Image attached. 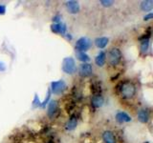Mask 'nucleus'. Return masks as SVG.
<instances>
[{"mask_svg": "<svg viewBox=\"0 0 153 143\" xmlns=\"http://www.w3.org/2000/svg\"><path fill=\"white\" fill-rule=\"evenodd\" d=\"M121 94L123 98H132L136 94V87L132 82L126 81L122 83L121 86Z\"/></svg>", "mask_w": 153, "mask_h": 143, "instance_id": "f257e3e1", "label": "nucleus"}, {"mask_svg": "<svg viewBox=\"0 0 153 143\" xmlns=\"http://www.w3.org/2000/svg\"><path fill=\"white\" fill-rule=\"evenodd\" d=\"M62 71L67 74H73L76 71V62L73 57H66L62 61Z\"/></svg>", "mask_w": 153, "mask_h": 143, "instance_id": "f03ea898", "label": "nucleus"}, {"mask_svg": "<svg viewBox=\"0 0 153 143\" xmlns=\"http://www.w3.org/2000/svg\"><path fill=\"white\" fill-rule=\"evenodd\" d=\"M122 59V52L118 48H112L108 52V63L111 66H116Z\"/></svg>", "mask_w": 153, "mask_h": 143, "instance_id": "7ed1b4c3", "label": "nucleus"}, {"mask_svg": "<svg viewBox=\"0 0 153 143\" xmlns=\"http://www.w3.org/2000/svg\"><path fill=\"white\" fill-rule=\"evenodd\" d=\"M91 46H92V41H91L88 37H80L79 38L76 42V50H78V52H86L88 51Z\"/></svg>", "mask_w": 153, "mask_h": 143, "instance_id": "20e7f679", "label": "nucleus"}, {"mask_svg": "<svg viewBox=\"0 0 153 143\" xmlns=\"http://www.w3.org/2000/svg\"><path fill=\"white\" fill-rule=\"evenodd\" d=\"M67 88V85L65 83L64 80L59 79L57 81H53L51 83V93L55 94H60L64 92Z\"/></svg>", "mask_w": 153, "mask_h": 143, "instance_id": "39448f33", "label": "nucleus"}, {"mask_svg": "<svg viewBox=\"0 0 153 143\" xmlns=\"http://www.w3.org/2000/svg\"><path fill=\"white\" fill-rule=\"evenodd\" d=\"M93 73V68L92 65L89 63H82L79 67V74L82 77H87L90 76Z\"/></svg>", "mask_w": 153, "mask_h": 143, "instance_id": "423d86ee", "label": "nucleus"}, {"mask_svg": "<svg viewBox=\"0 0 153 143\" xmlns=\"http://www.w3.org/2000/svg\"><path fill=\"white\" fill-rule=\"evenodd\" d=\"M66 8L68 10V12L72 14H76L79 12L80 7L78 1H74V0H71V1H67L66 2Z\"/></svg>", "mask_w": 153, "mask_h": 143, "instance_id": "0eeeda50", "label": "nucleus"}, {"mask_svg": "<svg viewBox=\"0 0 153 143\" xmlns=\"http://www.w3.org/2000/svg\"><path fill=\"white\" fill-rule=\"evenodd\" d=\"M51 30L55 33H59V35H65L66 33V25L64 23H57V24H52Z\"/></svg>", "mask_w": 153, "mask_h": 143, "instance_id": "6e6552de", "label": "nucleus"}, {"mask_svg": "<svg viewBox=\"0 0 153 143\" xmlns=\"http://www.w3.org/2000/svg\"><path fill=\"white\" fill-rule=\"evenodd\" d=\"M91 103H92L94 107L100 108L103 105L104 98L102 97V95H100V94H95L92 97V98H91Z\"/></svg>", "mask_w": 153, "mask_h": 143, "instance_id": "1a4fd4ad", "label": "nucleus"}, {"mask_svg": "<svg viewBox=\"0 0 153 143\" xmlns=\"http://www.w3.org/2000/svg\"><path fill=\"white\" fill-rule=\"evenodd\" d=\"M57 112V102L56 100H51L49 103V106H48V111L47 114L49 117H54L56 116V114Z\"/></svg>", "mask_w": 153, "mask_h": 143, "instance_id": "9d476101", "label": "nucleus"}, {"mask_svg": "<svg viewBox=\"0 0 153 143\" xmlns=\"http://www.w3.org/2000/svg\"><path fill=\"white\" fill-rule=\"evenodd\" d=\"M138 119L142 123H146L149 119V113L146 109H141L138 112Z\"/></svg>", "mask_w": 153, "mask_h": 143, "instance_id": "9b49d317", "label": "nucleus"}, {"mask_svg": "<svg viewBox=\"0 0 153 143\" xmlns=\"http://www.w3.org/2000/svg\"><path fill=\"white\" fill-rule=\"evenodd\" d=\"M116 120L120 123H123V122H130L132 120L131 116L127 114L124 112H119L116 114Z\"/></svg>", "mask_w": 153, "mask_h": 143, "instance_id": "f8f14e48", "label": "nucleus"}, {"mask_svg": "<svg viewBox=\"0 0 153 143\" xmlns=\"http://www.w3.org/2000/svg\"><path fill=\"white\" fill-rule=\"evenodd\" d=\"M102 139L104 143H116V137L114 133L110 131H105L102 133Z\"/></svg>", "mask_w": 153, "mask_h": 143, "instance_id": "ddd939ff", "label": "nucleus"}, {"mask_svg": "<svg viewBox=\"0 0 153 143\" xmlns=\"http://www.w3.org/2000/svg\"><path fill=\"white\" fill-rule=\"evenodd\" d=\"M76 124H78V118H76V116H72L69 118V120L67 121L65 125V129L67 131H72L76 127Z\"/></svg>", "mask_w": 153, "mask_h": 143, "instance_id": "4468645a", "label": "nucleus"}, {"mask_svg": "<svg viewBox=\"0 0 153 143\" xmlns=\"http://www.w3.org/2000/svg\"><path fill=\"white\" fill-rule=\"evenodd\" d=\"M105 60H106V55L104 52H100L98 55L95 58V63L97 64L99 67H102L105 64Z\"/></svg>", "mask_w": 153, "mask_h": 143, "instance_id": "2eb2a0df", "label": "nucleus"}, {"mask_svg": "<svg viewBox=\"0 0 153 143\" xmlns=\"http://www.w3.org/2000/svg\"><path fill=\"white\" fill-rule=\"evenodd\" d=\"M109 39L107 37H98L95 39V45L97 46L99 49H103L107 46Z\"/></svg>", "mask_w": 153, "mask_h": 143, "instance_id": "dca6fc26", "label": "nucleus"}, {"mask_svg": "<svg viewBox=\"0 0 153 143\" xmlns=\"http://www.w3.org/2000/svg\"><path fill=\"white\" fill-rule=\"evenodd\" d=\"M141 9L143 12H149L153 9V1L151 0H146L141 3Z\"/></svg>", "mask_w": 153, "mask_h": 143, "instance_id": "f3484780", "label": "nucleus"}, {"mask_svg": "<svg viewBox=\"0 0 153 143\" xmlns=\"http://www.w3.org/2000/svg\"><path fill=\"white\" fill-rule=\"evenodd\" d=\"M141 52L142 54H146L149 48V38H143L141 41Z\"/></svg>", "mask_w": 153, "mask_h": 143, "instance_id": "a211bd4d", "label": "nucleus"}, {"mask_svg": "<svg viewBox=\"0 0 153 143\" xmlns=\"http://www.w3.org/2000/svg\"><path fill=\"white\" fill-rule=\"evenodd\" d=\"M76 57H78V59L81 62H83V63H86V62H88L90 60V57L87 54H85V52H76Z\"/></svg>", "mask_w": 153, "mask_h": 143, "instance_id": "6ab92c4d", "label": "nucleus"}, {"mask_svg": "<svg viewBox=\"0 0 153 143\" xmlns=\"http://www.w3.org/2000/svg\"><path fill=\"white\" fill-rule=\"evenodd\" d=\"M33 107H41V102L39 101L37 94H35V98L33 100Z\"/></svg>", "mask_w": 153, "mask_h": 143, "instance_id": "aec40b11", "label": "nucleus"}, {"mask_svg": "<svg viewBox=\"0 0 153 143\" xmlns=\"http://www.w3.org/2000/svg\"><path fill=\"white\" fill-rule=\"evenodd\" d=\"M113 3L114 2L111 1V0H102V1H100V4H102L103 7H110V6H112Z\"/></svg>", "mask_w": 153, "mask_h": 143, "instance_id": "412c9836", "label": "nucleus"}, {"mask_svg": "<svg viewBox=\"0 0 153 143\" xmlns=\"http://www.w3.org/2000/svg\"><path fill=\"white\" fill-rule=\"evenodd\" d=\"M152 17H153L152 13H149L148 14H146V15L143 16V20H145V21H148V20H150V19H152Z\"/></svg>", "mask_w": 153, "mask_h": 143, "instance_id": "4be33fe9", "label": "nucleus"}, {"mask_svg": "<svg viewBox=\"0 0 153 143\" xmlns=\"http://www.w3.org/2000/svg\"><path fill=\"white\" fill-rule=\"evenodd\" d=\"M60 19H61L60 15H56L53 17V21L55 22V24H57V23H60Z\"/></svg>", "mask_w": 153, "mask_h": 143, "instance_id": "5701e85b", "label": "nucleus"}, {"mask_svg": "<svg viewBox=\"0 0 153 143\" xmlns=\"http://www.w3.org/2000/svg\"><path fill=\"white\" fill-rule=\"evenodd\" d=\"M5 13H6V6L0 5V14H5Z\"/></svg>", "mask_w": 153, "mask_h": 143, "instance_id": "b1692460", "label": "nucleus"}, {"mask_svg": "<svg viewBox=\"0 0 153 143\" xmlns=\"http://www.w3.org/2000/svg\"><path fill=\"white\" fill-rule=\"evenodd\" d=\"M6 70V65H5L4 62L0 61V72H4Z\"/></svg>", "mask_w": 153, "mask_h": 143, "instance_id": "393cba45", "label": "nucleus"}, {"mask_svg": "<svg viewBox=\"0 0 153 143\" xmlns=\"http://www.w3.org/2000/svg\"><path fill=\"white\" fill-rule=\"evenodd\" d=\"M66 38H67V39H69V40H71L72 39V35H70V33H66Z\"/></svg>", "mask_w": 153, "mask_h": 143, "instance_id": "a878e982", "label": "nucleus"}]
</instances>
